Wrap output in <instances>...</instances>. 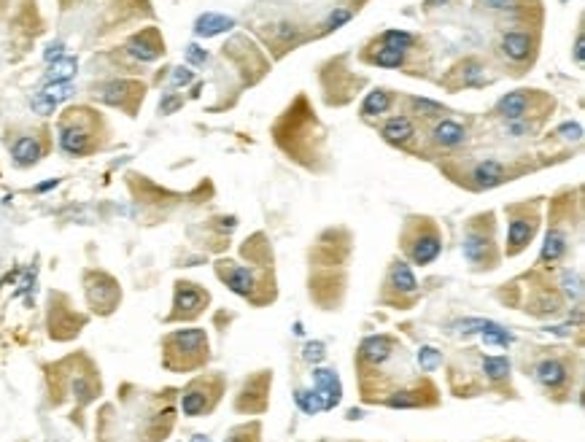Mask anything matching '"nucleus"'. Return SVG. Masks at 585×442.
<instances>
[{"label": "nucleus", "instance_id": "f257e3e1", "mask_svg": "<svg viewBox=\"0 0 585 442\" xmlns=\"http://www.w3.org/2000/svg\"><path fill=\"white\" fill-rule=\"evenodd\" d=\"M165 348H167V359L186 356L184 367H191V364H200L203 359H208V335L203 329H181V332L167 335Z\"/></svg>", "mask_w": 585, "mask_h": 442}, {"label": "nucleus", "instance_id": "f03ea898", "mask_svg": "<svg viewBox=\"0 0 585 442\" xmlns=\"http://www.w3.org/2000/svg\"><path fill=\"white\" fill-rule=\"evenodd\" d=\"M119 297H122V292H119L116 281L108 278V275L92 272V275L87 278V299H89V305H92L97 313H111V310L119 305Z\"/></svg>", "mask_w": 585, "mask_h": 442}, {"label": "nucleus", "instance_id": "7ed1b4c3", "mask_svg": "<svg viewBox=\"0 0 585 442\" xmlns=\"http://www.w3.org/2000/svg\"><path fill=\"white\" fill-rule=\"evenodd\" d=\"M208 305V292H203L197 283L178 281L173 294V319H194Z\"/></svg>", "mask_w": 585, "mask_h": 442}, {"label": "nucleus", "instance_id": "20e7f679", "mask_svg": "<svg viewBox=\"0 0 585 442\" xmlns=\"http://www.w3.org/2000/svg\"><path fill=\"white\" fill-rule=\"evenodd\" d=\"M60 148L70 157H84L92 151V130L76 119H65L60 127Z\"/></svg>", "mask_w": 585, "mask_h": 442}, {"label": "nucleus", "instance_id": "39448f33", "mask_svg": "<svg viewBox=\"0 0 585 442\" xmlns=\"http://www.w3.org/2000/svg\"><path fill=\"white\" fill-rule=\"evenodd\" d=\"M462 254L469 265L475 267H494V243L486 232H477V229H469L464 235L462 243Z\"/></svg>", "mask_w": 585, "mask_h": 442}, {"label": "nucleus", "instance_id": "423d86ee", "mask_svg": "<svg viewBox=\"0 0 585 442\" xmlns=\"http://www.w3.org/2000/svg\"><path fill=\"white\" fill-rule=\"evenodd\" d=\"M162 52L165 43L160 40L157 30H143V33H138L135 38H130V43H127V54L133 60H138V62H154V60L162 57Z\"/></svg>", "mask_w": 585, "mask_h": 442}, {"label": "nucleus", "instance_id": "0eeeda50", "mask_svg": "<svg viewBox=\"0 0 585 442\" xmlns=\"http://www.w3.org/2000/svg\"><path fill=\"white\" fill-rule=\"evenodd\" d=\"M218 278L230 286L235 294L240 297H248L251 292H254V286H257V278H254V272L248 267H240V265H235V262H218Z\"/></svg>", "mask_w": 585, "mask_h": 442}, {"label": "nucleus", "instance_id": "6e6552de", "mask_svg": "<svg viewBox=\"0 0 585 442\" xmlns=\"http://www.w3.org/2000/svg\"><path fill=\"white\" fill-rule=\"evenodd\" d=\"M313 386L316 394L321 397V402L327 410H332L335 404H340L342 399V383L335 370H327V367H318L313 370Z\"/></svg>", "mask_w": 585, "mask_h": 442}, {"label": "nucleus", "instance_id": "1a4fd4ad", "mask_svg": "<svg viewBox=\"0 0 585 442\" xmlns=\"http://www.w3.org/2000/svg\"><path fill=\"white\" fill-rule=\"evenodd\" d=\"M537 219L534 216H516L513 221H510V227H507V256H516L520 254L526 245H529V241L534 238V232H537Z\"/></svg>", "mask_w": 585, "mask_h": 442}, {"label": "nucleus", "instance_id": "9d476101", "mask_svg": "<svg viewBox=\"0 0 585 442\" xmlns=\"http://www.w3.org/2000/svg\"><path fill=\"white\" fill-rule=\"evenodd\" d=\"M440 251H442V238L437 235L435 227H429L426 232H421L416 241L410 243V259L416 262V265H432L437 256H440Z\"/></svg>", "mask_w": 585, "mask_h": 442}, {"label": "nucleus", "instance_id": "9b49d317", "mask_svg": "<svg viewBox=\"0 0 585 442\" xmlns=\"http://www.w3.org/2000/svg\"><path fill=\"white\" fill-rule=\"evenodd\" d=\"M97 100L108 103V106H124V97H133V94H143V87L135 81H108L103 87H97Z\"/></svg>", "mask_w": 585, "mask_h": 442}, {"label": "nucleus", "instance_id": "f8f14e48", "mask_svg": "<svg viewBox=\"0 0 585 442\" xmlns=\"http://www.w3.org/2000/svg\"><path fill=\"white\" fill-rule=\"evenodd\" d=\"M11 157H14L16 167H33V165L43 157L41 140H38V138H33V135H22V138H16L14 146H11Z\"/></svg>", "mask_w": 585, "mask_h": 442}, {"label": "nucleus", "instance_id": "ddd939ff", "mask_svg": "<svg viewBox=\"0 0 585 442\" xmlns=\"http://www.w3.org/2000/svg\"><path fill=\"white\" fill-rule=\"evenodd\" d=\"M472 178H475V184L480 189H494L507 181V170H504V165L499 160H483L475 165Z\"/></svg>", "mask_w": 585, "mask_h": 442}, {"label": "nucleus", "instance_id": "4468645a", "mask_svg": "<svg viewBox=\"0 0 585 442\" xmlns=\"http://www.w3.org/2000/svg\"><path fill=\"white\" fill-rule=\"evenodd\" d=\"M432 140H435L437 146H442V148H456V146H462L464 140H467V130H464L459 121L440 119L435 124V130H432Z\"/></svg>", "mask_w": 585, "mask_h": 442}, {"label": "nucleus", "instance_id": "2eb2a0df", "mask_svg": "<svg viewBox=\"0 0 585 442\" xmlns=\"http://www.w3.org/2000/svg\"><path fill=\"white\" fill-rule=\"evenodd\" d=\"M394 346H396L394 340L386 335L367 337V340L362 343V348H359V356L369 364H383L391 353H394Z\"/></svg>", "mask_w": 585, "mask_h": 442}, {"label": "nucleus", "instance_id": "dca6fc26", "mask_svg": "<svg viewBox=\"0 0 585 442\" xmlns=\"http://www.w3.org/2000/svg\"><path fill=\"white\" fill-rule=\"evenodd\" d=\"M235 27V19L232 16H224V13H200L197 16V22H194V35H200V38H213V35H221V33H227V30H232Z\"/></svg>", "mask_w": 585, "mask_h": 442}, {"label": "nucleus", "instance_id": "f3484780", "mask_svg": "<svg viewBox=\"0 0 585 442\" xmlns=\"http://www.w3.org/2000/svg\"><path fill=\"white\" fill-rule=\"evenodd\" d=\"M531 46H534V40H531L529 33H518V30H513V33H504L502 35V54L507 57V60H513V62L529 60Z\"/></svg>", "mask_w": 585, "mask_h": 442}, {"label": "nucleus", "instance_id": "a211bd4d", "mask_svg": "<svg viewBox=\"0 0 585 442\" xmlns=\"http://www.w3.org/2000/svg\"><path fill=\"white\" fill-rule=\"evenodd\" d=\"M534 375H537V380L542 383L545 389H561V386L567 383L569 372H567V367L558 362V359H545V362L537 364Z\"/></svg>", "mask_w": 585, "mask_h": 442}, {"label": "nucleus", "instance_id": "6ab92c4d", "mask_svg": "<svg viewBox=\"0 0 585 442\" xmlns=\"http://www.w3.org/2000/svg\"><path fill=\"white\" fill-rule=\"evenodd\" d=\"M526 108H529V94H526V89H518V92L504 94L502 100L496 103V114H499L502 119L513 121V119H523Z\"/></svg>", "mask_w": 585, "mask_h": 442}, {"label": "nucleus", "instance_id": "aec40b11", "mask_svg": "<svg viewBox=\"0 0 585 442\" xmlns=\"http://www.w3.org/2000/svg\"><path fill=\"white\" fill-rule=\"evenodd\" d=\"M381 135L389 140V143L402 146V143H408L410 138L416 135V127H413V121H410L408 116H394V119H389L386 124H383Z\"/></svg>", "mask_w": 585, "mask_h": 442}, {"label": "nucleus", "instance_id": "412c9836", "mask_svg": "<svg viewBox=\"0 0 585 442\" xmlns=\"http://www.w3.org/2000/svg\"><path fill=\"white\" fill-rule=\"evenodd\" d=\"M567 254V235L561 232L558 227H550V232H547V238H545V245H542V254H540V262L542 265H553V262H558L561 256Z\"/></svg>", "mask_w": 585, "mask_h": 442}, {"label": "nucleus", "instance_id": "4be33fe9", "mask_svg": "<svg viewBox=\"0 0 585 442\" xmlns=\"http://www.w3.org/2000/svg\"><path fill=\"white\" fill-rule=\"evenodd\" d=\"M208 407H211L208 394H205V389H200V386H191V389H186L181 394V410H184V416L197 418L203 416Z\"/></svg>", "mask_w": 585, "mask_h": 442}, {"label": "nucleus", "instance_id": "5701e85b", "mask_svg": "<svg viewBox=\"0 0 585 442\" xmlns=\"http://www.w3.org/2000/svg\"><path fill=\"white\" fill-rule=\"evenodd\" d=\"M391 286L402 294H416L418 292V281H416L408 262H394L391 265Z\"/></svg>", "mask_w": 585, "mask_h": 442}, {"label": "nucleus", "instance_id": "b1692460", "mask_svg": "<svg viewBox=\"0 0 585 442\" xmlns=\"http://www.w3.org/2000/svg\"><path fill=\"white\" fill-rule=\"evenodd\" d=\"M76 73H79V60L65 54V57H60V60H55V62L49 65L46 79L49 81H70Z\"/></svg>", "mask_w": 585, "mask_h": 442}, {"label": "nucleus", "instance_id": "393cba45", "mask_svg": "<svg viewBox=\"0 0 585 442\" xmlns=\"http://www.w3.org/2000/svg\"><path fill=\"white\" fill-rule=\"evenodd\" d=\"M389 106H391V94L386 89H372L362 103V114L364 116H378V114H386Z\"/></svg>", "mask_w": 585, "mask_h": 442}, {"label": "nucleus", "instance_id": "a878e982", "mask_svg": "<svg viewBox=\"0 0 585 442\" xmlns=\"http://www.w3.org/2000/svg\"><path fill=\"white\" fill-rule=\"evenodd\" d=\"M294 402H297V407H300L305 416H318V413H324V410H327L324 402H321V397H318L316 391L297 389L294 391Z\"/></svg>", "mask_w": 585, "mask_h": 442}, {"label": "nucleus", "instance_id": "bb28decb", "mask_svg": "<svg viewBox=\"0 0 585 442\" xmlns=\"http://www.w3.org/2000/svg\"><path fill=\"white\" fill-rule=\"evenodd\" d=\"M483 372L489 380L499 383L504 377H510V359L507 356H486L483 359Z\"/></svg>", "mask_w": 585, "mask_h": 442}, {"label": "nucleus", "instance_id": "cd10ccee", "mask_svg": "<svg viewBox=\"0 0 585 442\" xmlns=\"http://www.w3.org/2000/svg\"><path fill=\"white\" fill-rule=\"evenodd\" d=\"M43 94L52 97L57 106H60V103H65V100H70V97L76 94V87H73L70 81H49L46 89H43Z\"/></svg>", "mask_w": 585, "mask_h": 442}, {"label": "nucleus", "instance_id": "c85d7f7f", "mask_svg": "<svg viewBox=\"0 0 585 442\" xmlns=\"http://www.w3.org/2000/svg\"><path fill=\"white\" fill-rule=\"evenodd\" d=\"M372 62L381 67H399L402 62H405V52H402V49H389V46H383V49L375 52Z\"/></svg>", "mask_w": 585, "mask_h": 442}, {"label": "nucleus", "instance_id": "c756f323", "mask_svg": "<svg viewBox=\"0 0 585 442\" xmlns=\"http://www.w3.org/2000/svg\"><path fill=\"white\" fill-rule=\"evenodd\" d=\"M383 43H386L389 49H402V52H408L410 46H413V35L405 33V30H386V33H383Z\"/></svg>", "mask_w": 585, "mask_h": 442}, {"label": "nucleus", "instance_id": "7c9ffc66", "mask_svg": "<svg viewBox=\"0 0 585 442\" xmlns=\"http://www.w3.org/2000/svg\"><path fill=\"white\" fill-rule=\"evenodd\" d=\"M410 108H413V114H418V116H442V114H445V108L440 106V103L426 100V97H413V100H410Z\"/></svg>", "mask_w": 585, "mask_h": 442}, {"label": "nucleus", "instance_id": "2f4dec72", "mask_svg": "<svg viewBox=\"0 0 585 442\" xmlns=\"http://www.w3.org/2000/svg\"><path fill=\"white\" fill-rule=\"evenodd\" d=\"M561 286H564V294L569 297V299H580L583 297V281H580V275L577 272H572V270H564V275H561Z\"/></svg>", "mask_w": 585, "mask_h": 442}, {"label": "nucleus", "instance_id": "473e14b6", "mask_svg": "<svg viewBox=\"0 0 585 442\" xmlns=\"http://www.w3.org/2000/svg\"><path fill=\"white\" fill-rule=\"evenodd\" d=\"M483 343H489V346H502V348H507V346H513V340L516 337L510 335L507 329H504L502 324H496L494 329H489V332H483Z\"/></svg>", "mask_w": 585, "mask_h": 442}, {"label": "nucleus", "instance_id": "72a5a7b5", "mask_svg": "<svg viewBox=\"0 0 585 442\" xmlns=\"http://www.w3.org/2000/svg\"><path fill=\"white\" fill-rule=\"evenodd\" d=\"M418 394L421 391H396L394 397H389V407H421L423 399Z\"/></svg>", "mask_w": 585, "mask_h": 442}, {"label": "nucleus", "instance_id": "f704fd0d", "mask_svg": "<svg viewBox=\"0 0 585 442\" xmlns=\"http://www.w3.org/2000/svg\"><path fill=\"white\" fill-rule=\"evenodd\" d=\"M418 364H421V370L432 372V370H437V367L442 364V353L437 348H432V346H426V348L418 350Z\"/></svg>", "mask_w": 585, "mask_h": 442}, {"label": "nucleus", "instance_id": "c9c22d12", "mask_svg": "<svg viewBox=\"0 0 585 442\" xmlns=\"http://www.w3.org/2000/svg\"><path fill=\"white\" fill-rule=\"evenodd\" d=\"M30 106H33V111H35L38 116H52V114L57 111V103L52 100V97H46L43 92H35V94H33Z\"/></svg>", "mask_w": 585, "mask_h": 442}, {"label": "nucleus", "instance_id": "e433bc0d", "mask_svg": "<svg viewBox=\"0 0 585 442\" xmlns=\"http://www.w3.org/2000/svg\"><path fill=\"white\" fill-rule=\"evenodd\" d=\"M464 84L467 87H477L480 81H483V65L480 62H475V60H467L464 62Z\"/></svg>", "mask_w": 585, "mask_h": 442}, {"label": "nucleus", "instance_id": "4c0bfd02", "mask_svg": "<svg viewBox=\"0 0 585 442\" xmlns=\"http://www.w3.org/2000/svg\"><path fill=\"white\" fill-rule=\"evenodd\" d=\"M73 394L79 397V402H89V399H95V389L89 386V380H87V377H76V380H73Z\"/></svg>", "mask_w": 585, "mask_h": 442}, {"label": "nucleus", "instance_id": "58836bf2", "mask_svg": "<svg viewBox=\"0 0 585 442\" xmlns=\"http://www.w3.org/2000/svg\"><path fill=\"white\" fill-rule=\"evenodd\" d=\"M275 35H278V40H281V43L297 40V38H300V27L291 25V22H281V25H275Z\"/></svg>", "mask_w": 585, "mask_h": 442}, {"label": "nucleus", "instance_id": "ea45409f", "mask_svg": "<svg viewBox=\"0 0 585 442\" xmlns=\"http://www.w3.org/2000/svg\"><path fill=\"white\" fill-rule=\"evenodd\" d=\"M181 106H184V97L176 92H165L162 100H160V111H162V114H176Z\"/></svg>", "mask_w": 585, "mask_h": 442}, {"label": "nucleus", "instance_id": "a19ab883", "mask_svg": "<svg viewBox=\"0 0 585 442\" xmlns=\"http://www.w3.org/2000/svg\"><path fill=\"white\" fill-rule=\"evenodd\" d=\"M302 356H305V359H308L311 364L324 362V356H327V350H324V343H308V346H305V350H302Z\"/></svg>", "mask_w": 585, "mask_h": 442}, {"label": "nucleus", "instance_id": "79ce46f5", "mask_svg": "<svg viewBox=\"0 0 585 442\" xmlns=\"http://www.w3.org/2000/svg\"><path fill=\"white\" fill-rule=\"evenodd\" d=\"M507 135L510 138H523V135H529L531 133V124L526 119H513V121H507Z\"/></svg>", "mask_w": 585, "mask_h": 442}, {"label": "nucleus", "instance_id": "37998d69", "mask_svg": "<svg viewBox=\"0 0 585 442\" xmlns=\"http://www.w3.org/2000/svg\"><path fill=\"white\" fill-rule=\"evenodd\" d=\"M348 19H351V11H345V9H338V11L329 13V19L324 22V30H327V33H329V30H338V27L345 25Z\"/></svg>", "mask_w": 585, "mask_h": 442}, {"label": "nucleus", "instance_id": "c03bdc74", "mask_svg": "<svg viewBox=\"0 0 585 442\" xmlns=\"http://www.w3.org/2000/svg\"><path fill=\"white\" fill-rule=\"evenodd\" d=\"M186 62H189V65H205V62H208V52L200 49L197 43H189V46H186Z\"/></svg>", "mask_w": 585, "mask_h": 442}, {"label": "nucleus", "instance_id": "a18cd8bd", "mask_svg": "<svg viewBox=\"0 0 585 442\" xmlns=\"http://www.w3.org/2000/svg\"><path fill=\"white\" fill-rule=\"evenodd\" d=\"M191 81H194V73H191L189 67H176V70L170 73V84H173V87H186Z\"/></svg>", "mask_w": 585, "mask_h": 442}, {"label": "nucleus", "instance_id": "49530a36", "mask_svg": "<svg viewBox=\"0 0 585 442\" xmlns=\"http://www.w3.org/2000/svg\"><path fill=\"white\" fill-rule=\"evenodd\" d=\"M60 57H65V43H62V40H52V43L46 46V52H43V60L52 65Z\"/></svg>", "mask_w": 585, "mask_h": 442}, {"label": "nucleus", "instance_id": "de8ad7c7", "mask_svg": "<svg viewBox=\"0 0 585 442\" xmlns=\"http://www.w3.org/2000/svg\"><path fill=\"white\" fill-rule=\"evenodd\" d=\"M480 9H489V11H510L516 6V0H477Z\"/></svg>", "mask_w": 585, "mask_h": 442}, {"label": "nucleus", "instance_id": "09e8293b", "mask_svg": "<svg viewBox=\"0 0 585 442\" xmlns=\"http://www.w3.org/2000/svg\"><path fill=\"white\" fill-rule=\"evenodd\" d=\"M558 135H561L564 140H580V138H583V127H580V124H561V127H558Z\"/></svg>", "mask_w": 585, "mask_h": 442}, {"label": "nucleus", "instance_id": "8fccbe9b", "mask_svg": "<svg viewBox=\"0 0 585 442\" xmlns=\"http://www.w3.org/2000/svg\"><path fill=\"white\" fill-rule=\"evenodd\" d=\"M583 60H585V38L583 33H577V40H574V62L583 65Z\"/></svg>", "mask_w": 585, "mask_h": 442}, {"label": "nucleus", "instance_id": "3c124183", "mask_svg": "<svg viewBox=\"0 0 585 442\" xmlns=\"http://www.w3.org/2000/svg\"><path fill=\"white\" fill-rule=\"evenodd\" d=\"M60 187V178H52V181H43V184H38L35 187V192H49V189Z\"/></svg>", "mask_w": 585, "mask_h": 442}, {"label": "nucleus", "instance_id": "603ef678", "mask_svg": "<svg viewBox=\"0 0 585 442\" xmlns=\"http://www.w3.org/2000/svg\"><path fill=\"white\" fill-rule=\"evenodd\" d=\"M547 332H553V335H572V326H550Z\"/></svg>", "mask_w": 585, "mask_h": 442}, {"label": "nucleus", "instance_id": "864d4df0", "mask_svg": "<svg viewBox=\"0 0 585 442\" xmlns=\"http://www.w3.org/2000/svg\"><path fill=\"white\" fill-rule=\"evenodd\" d=\"M445 3H450V0H426V6H429V9H435V6H445Z\"/></svg>", "mask_w": 585, "mask_h": 442}, {"label": "nucleus", "instance_id": "5fc2aeb1", "mask_svg": "<svg viewBox=\"0 0 585 442\" xmlns=\"http://www.w3.org/2000/svg\"><path fill=\"white\" fill-rule=\"evenodd\" d=\"M189 442H211V437H205V434H194Z\"/></svg>", "mask_w": 585, "mask_h": 442}]
</instances>
